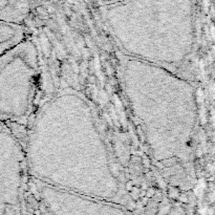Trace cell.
<instances>
[{
    "mask_svg": "<svg viewBox=\"0 0 215 215\" xmlns=\"http://www.w3.org/2000/svg\"><path fill=\"white\" fill-rule=\"evenodd\" d=\"M11 3L12 2H0V22H18V20L11 13L12 9H6L9 6H11Z\"/></svg>",
    "mask_w": 215,
    "mask_h": 215,
    "instance_id": "cell-3",
    "label": "cell"
},
{
    "mask_svg": "<svg viewBox=\"0 0 215 215\" xmlns=\"http://www.w3.org/2000/svg\"><path fill=\"white\" fill-rule=\"evenodd\" d=\"M3 24L4 22H0V28ZM18 33L19 34L23 33V30L18 32ZM18 33L12 34V35H8V36H0V56L18 44V41L21 40V36H22V35H18Z\"/></svg>",
    "mask_w": 215,
    "mask_h": 215,
    "instance_id": "cell-2",
    "label": "cell"
},
{
    "mask_svg": "<svg viewBox=\"0 0 215 215\" xmlns=\"http://www.w3.org/2000/svg\"><path fill=\"white\" fill-rule=\"evenodd\" d=\"M34 47L21 43L0 56V120L21 121L32 107L37 79V61Z\"/></svg>",
    "mask_w": 215,
    "mask_h": 215,
    "instance_id": "cell-1",
    "label": "cell"
}]
</instances>
